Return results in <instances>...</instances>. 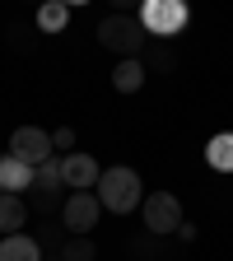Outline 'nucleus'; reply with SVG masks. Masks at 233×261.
Here are the masks:
<instances>
[{
    "label": "nucleus",
    "mask_w": 233,
    "mask_h": 261,
    "mask_svg": "<svg viewBox=\"0 0 233 261\" xmlns=\"http://www.w3.org/2000/svg\"><path fill=\"white\" fill-rule=\"evenodd\" d=\"M33 191H38V210H56L65 205V182H61V159H47L38 173H33Z\"/></svg>",
    "instance_id": "6e6552de"
},
{
    "label": "nucleus",
    "mask_w": 233,
    "mask_h": 261,
    "mask_svg": "<svg viewBox=\"0 0 233 261\" xmlns=\"http://www.w3.org/2000/svg\"><path fill=\"white\" fill-rule=\"evenodd\" d=\"M51 149L65 159V154H75V126H61L56 136H51Z\"/></svg>",
    "instance_id": "dca6fc26"
},
{
    "label": "nucleus",
    "mask_w": 233,
    "mask_h": 261,
    "mask_svg": "<svg viewBox=\"0 0 233 261\" xmlns=\"http://www.w3.org/2000/svg\"><path fill=\"white\" fill-rule=\"evenodd\" d=\"M61 261H98V247H93V238H65V247H61Z\"/></svg>",
    "instance_id": "2eb2a0df"
},
{
    "label": "nucleus",
    "mask_w": 233,
    "mask_h": 261,
    "mask_svg": "<svg viewBox=\"0 0 233 261\" xmlns=\"http://www.w3.org/2000/svg\"><path fill=\"white\" fill-rule=\"evenodd\" d=\"M98 215H103V205H98L93 191H70L65 205H61V219H65V233H70V238H89Z\"/></svg>",
    "instance_id": "423d86ee"
},
{
    "label": "nucleus",
    "mask_w": 233,
    "mask_h": 261,
    "mask_svg": "<svg viewBox=\"0 0 233 261\" xmlns=\"http://www.w3.org/2000/svg\"><path fill=\"white\" fill-rule=\"evenodd\" d=\"M0 261H42V247L28 233H10V238H0Z\"/></svg>",
    "instance_id": "9b49d317"
},
{
    "label": "nucleus",
    "mask_w": 233,
    "mask_h": 261,
    "mask_svg": "<svg viewBox=\"0 0 233 261\" xmlns=\"http://www.w3.org/2000/svg\"><path fill=\"white\" fill-rule=\"evenodd\" d=\"M187 19H191V10L182 0H145V10H140V28L154 33V38H177Z\"/></svg>",
    "instance_id": "7ed1b4c3"
},
{
    "label": "nucleus",
    "mask_w": 233,
    "mask_h": 261,
    "mask_svg": "<svg viewBox=\"0 0 233 261\" xmlns=\"http://www.w3.org/2000/svg\"><path fill=\"white\" fill-rule=\"evenodd\" d=\"M65 19H70V5H65V0H47V5L38 10V28L42 33H61Z\"/></svg>",
    "instance_id": "4468645a"
},
{
    "label": "nucleus",
    "mask_w": 233,
    "mask_h": 261,
    "mask_svg": "<svg viewBox=\"0 0 233 261\" xmlns=\"http://www.w3.org/2000/svg\"><path fill=\"white\" fill-rule=\"evenodd\" d=\"M98 177H103V168H98V159L93 154H65L61 159V182L70 187V191H89V187H98Z\"/></svg>",
    "instance_id": "0eeeda50"
},
{
    "label": "nucleus",
    "mask_w": 233,
    "mask_h": 261,
    "mask_svg": "<svg viewBox=\"0 0 233 261\" xmlns=\"http://www.w3.org/2000/svg\"><path fill=\"white\" fill-rule=\"evenodd\" d=\"M33 187V168H23L19 159H0V196H23Z\"/></svg>",
    "instance_id": "1a4fd4ad"
},
{
    "label": "nucleus",
    "mask_w": 233,
    "mask_h": 261,
    "mask_svg": "<svg viewBox=\"0 0 233 261\" xmlns=\"http://www.w3.org/2000/svg\"><path fill=\"white\" fill-rule=\"evenodd\" d=\"M205 163L219 173H233V130H224V136H210L205 145Z\"/></svg>",
    "instance_id": "ddd939ff"
},
{
    "label": "nucleus",
    "mask_w": 233,
    "mask_h": 261,
    "mask_svg": "<svg viewBox=\"0 0 233 261\" xmlns=\"http://www.w3.org/2000/svg\"><path fill=\"white\" fill-rule=\"evenodd\" d=\"M98 205L103 210H112V215H131L140 201H145V182H140V173L136 168H103V177H98Z\"/></svg>",
    "instance_id": "f257e3e1"
},
{
    "label": "nucleus",
    "mask_w": 233,
    "mask_h": 261,
    "mask_svg": "<svg viewBox=\"0 0 233 261\" xmlns=\"http://www.w3.org/2000/svg\"><path fill=\"white\" fill-rule=\"evenodd\" d=\"M28 224V205H23V196H0V233H19V228Z\"/></svg>",
    "instance_id": "f8f14e48"
},
{
    "label": "nucleus",
    "mask_w": 233,
    "mask_h": 261,
    "mask_svg": "<svg viewBox=\"0 0 233 261\" xmlns=\"http://www.w3.org/2000/svg\"><path fill=\"white\" fill-rule=\"evenodd\" d=\"M145 75H149V65L136 56V61H117V70H112V89L117 93H140L145 89Z\"/></svg>",
    "instance_id": "9d476101"
},
{
    "label": "nucleus",
    "mask_w": 233,
    "mask_h": 261,
    "mask_svg": "<svg viewBox=\"0 0 233 261\" xmlns=\"http://www.w3.org/2000/svg\"><path fill=\"white\" fill-rule=\"evenodd\" d=\"M149 65H154V70H173V51H154Z\"/></svg>",
    "instance_id": "f3484780"
},
{
    "label": "nucleus",
    "mask_w": 233,
    "mask_h": 261,
    "mask_svg": "<svg viewBox=\"0 0 233 261\" xmlns=\"http://www.w3.org/2000/svg\"><path fill=\"white\" fill-rule=\"evenodd\" d=\"M10 159H19L23 168H33L38 173L47 159H56V149H51V136L42 126H19L14 136H10Z\"/></svg>",
    "instance_id": "20e7f679"
},
{
    "label": "nucleus",
    "mask_w": 233,
    "mask_h": 261,
    "mask_svg": "<svg viewBox=\"0 0 233 261\" xmlns=\"http://www.w3.org/2000/svg\"><path fill=\"white\" fill-rule=\"evenodd\" d=\"M140 215H145V228H149L154 238L177 233V228H182V205H177L173 191H149V201H140Z\"/></svg>",
    "instance_id": "39448f33"
},
{
    "label": "nucleus",
    "mask_w": 233,
    "mask_h": 261,
    "mask_svg": "<svg viewBox=\"0 0 233 261\" xmlns=\"http://www.w3.org/2000/svg\"><path fill=\"white\" fill-rule=\"evenodd\" d=\"M98 42H103L108 51H117L121 61H136L140 47L149 42V33L140 28V19H131V14H108L103 23H98Z\"/></svg>",
    "instance_id": "f03ea898"
}]
</instances>
